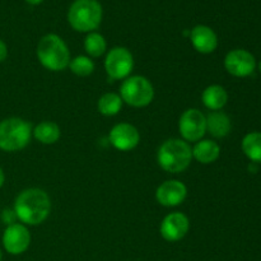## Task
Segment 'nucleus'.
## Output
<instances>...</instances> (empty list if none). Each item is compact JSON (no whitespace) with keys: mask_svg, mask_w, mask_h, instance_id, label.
Masks as SVG:
<instances>
[{"mask_svg":"<svg viewBox=\"0 0 261 261\" xmlns=\"http://www.w3.org/2000/svg\"><path fill=\"white\" fill-rule=\"evenodd\" d=\"M32 135L38 140L40 143L46 145L55 144L59 139H60V127L56 122L54 121H42L38 125H36L33 129Z\"/></svg>","mask_w":261,"mask_h":261,"instance_id":"a211bd4d","label":"nucleus"},{"mask_svg":"<svg viewBox=\"0 0 261 261\" xmlns=\"http://www.w3.org/2000/svg\"><path fill=\"white\" fill-rule=\"evenodd\" d=\"M3 221H4V223H7L8 226L14 224L15 221H17L15 212L13 211V209H5V211L3 212Z\"/></svg>","mask_w":261,"mask_h":261,"instance_id":"5701e85b","label":"nucleus"},{"mask_svg":"<svg viewBox=\"0 0 261 261\" xmlns=\"http://www.w3.org/2000/svg\"><path fill=\"white\" fill-rule=\"evenodd\" d=\"M109 139L115 149L120 152H129L138 147L140 142V134L134 125L120 122L111 129Z\"/></svg>","mask_w":261,"mask_h":261,"instance_id":"9b49d317","label":"nucleus"},{"mask_svg":"<svg viewBox=\"0 0 261 261\" xmlns=\"http://www.w3.org/2000/svg\"><path fill=\"white\" fill-rule=\"evenodd\" d=\"M13 211L22 223L38 226L50 216L51 200L47 193L41 189H25L15 198Z\"/></svg>","mask_w":261,"mask_h":261,"instance_id":"f257e3e1","label":"nucleus"},{"mask_svg":"<svg viewBox=\"0 0 261 261\" xmlns=\"http://www.w3.org/2000/svg\"><path fill=\"white\" fill-rule=\"evenodd\" d=\"M190 229V221L180 212H173L166 216L161 223V236L168 242H177L188 234Z\"/></svg>","mask_w":261,"mask_h":261,"instance_id":"f8f14e48","label":"nucleus"},{"mask_svg":"<svg viewBox=\"0 0 261 261\" xmlns=\"http://www.w3.org/2000/svg\"><path fill=\"white\" fill-rule=\"evenodd\" d=\"M122 103L124 102H122L120 94L111 92V93H105L103 96H101L97 107H98L99 114H102L103 116H115L122 109Z\"/></svg>","mask_w":261,"mask_h":261,"instance_id":"aec40b11","label":"nucleus"},{"mask_svg":"<svg viewBox=\"0 0 261 261\" xmlns=\"http://www.w3.org/2000/svg\"><path fill=\"white\" fill-rule=\"evenodd\" d=\"M105 69H106L107 75L114 81L126 79L134 69L133 54L126 47H121V46L111 48L105 60Z\"/></svg>","mask_w":261,"mask_h":261,"instance_id":"0eeeda50","label":"nucleus"},{"mask_svg":"<svg viewBox=\"0 0 261 261\" xmlns=\"http://www.w3.org/2000/svg\"><path fill=\"white\" fill-rule=\"evenodd\" d=\"M84 50L92 58H99L107 50V42L98 32H89L84 40Z\"/></svg>","mask_w":261,"mask_h":261,"instance_id":"412c9836","label":"nucleus"},{"mask_svg":"<svg viewBox=\"0 0 261 261\" xmlns=\"http://www.w3.org/2000/svg\"><path fill=\"white\" fill-rule=\"evenodd\" d=\"M0 261H3V251H2V249H0Z\"/></svg>","mask_w":261,"mask_h":261,"instance_id":"bb28decb","label":"nucleus"},{"mask_svg":"<svg viewBox=\"0 0 261 261\" xmlns=\"http://www.w3.org/2000/svg\"><path fill=\"white\" fill-rule=\"evenodd\" d=\"M193 158L201 165H211L216 162L221 155V147L218 143L211 139H201L195 143L193 148Z\"/></svg>","mask_w":261,"mask_h":261,"instance_id":"2eb2a0df","label":"nucleus"},{"mask_svg":"<svg viewBox=\"0 0 261 261\" xmlns=\"http://www.w3.org/2000/svg\"><path fill=\"white\" fill-rule=\"evenodd\" d=\"M122 102L133 107H145L154 98V88L145 76H127L120 88Z\"/></svg>","mask_w":261,"mask_h":261,"instance_id":"423d86ee","label":"nucleus"},{"mask_svg":"<svg viewBox=\"0 0 261 261\" xmlns=\"http://www.w3.org/2000/svg\"><path fill=\"white\" fill-rule=\"evenodd\" d=\"M188 196V188L178 180H167L161 184L155 190V199L166 208L177 206L185 201Z\"/></svg>","mask_w":261,"mask_h":261,"instance_id":"ddd939ff","label":"nucleus"},{"mask_svg":"<svg viewBox=\"0 0 261 261\" xmlns=\"http://www.w3.org/2000/svg\"><path fill=\"white\" fill-rule=\"evenodd\" d=\"M193 161V150L188 142L182 139H168L160 147L157 162L163 171L180 173L188 170Z\"/></svg>","mask_w":261,"mask_h":261,"instance_id":"7ed1b4c3","label":"nucleus"},{"mask_svg":"<svg viewBox=\"0 0 261 261\" xmlns=\"http://www.w3.org/2000/svg\"><path fill=\"white\" fill-rule=\"evenodd\" d=\"M69 69L71 70V73L78 76H88L94 71V63L88 56L81 55L71 59Z\"/></svg>","mask_w":261,"mask_h":261,"instance_id":"4be33fe9","label":"nucleus"},{"mask_svg":"<svg viewBox=\"0 0 261 261\" xmlns=\"http://www.w3.org/2000/svg\"><path fill=\"white\" fill-rule=\"evenodd\" d=\"M206 132L217 139L227 137L231 132V120L224 112L212 111L206 116Z\"/></svg>","mask_w":261,"mask_h":261,"instance_id":"dca6fc26","label":"nucleus"},{"mask_svg":"<svg viewBox=\"0 0 261 261\" xmlns=\"http://www.w3.org/2000/svg\"><path fill=\"white\" fill-rule=\"evenodd\" d=\"M8 56V46L7 43L4 42L3 40H0V63H3V61L7 59Z\"/></svg>","mask_w":261,"mask_h":261,"instance_id":"b1692460","label":"nucleus"},{"mask_svg":"<svg viewBox=\"0 0 261 261\" xmlns=\"http://www.w3.org/2000/svg\"><path fill=\"white\" fill-rule=\"evenodd\" d=\"M4 181H5V175H4V171L2 170V167H0V189L3 188V185H4Z\"/></svg>","mask_w":261,"mask_h":261,"instance_id":"393cba45","label":"nucleus"},{"mask_svg":"<svg viewBox=\"0 0 261 261\" xmlns=\"http://www.w3.org/2000/svg\"><path fill=\"white\" fill-rule=\"evenodd\" d=\"M201 101H203L204 106L211 111H219L227 105L228 93L222 86L213 84L204 89L203 94H201Z\"/></svg>","mask_w":261,"mask_h":261,"instance_id":"f3484780","label":"nucleus"},{"mask_svg":"<svg viewBox=\"0 0 261 261\" xmlns=\"http://www.w3.org/2000/svg\"><path fill=\"white\" fill-rule=\"evenodd\" d=\"M224 68L231 75L237 78H245L254 73L256 68V60L254 55L244 48H236L229 51L224 58Z\"/></svg>","mask_w":261,"mask_h":261,"instance_id":"1a4fd4ad","label":"nucleus"},{"mask_svg":"<svg viewBox=\"0 0 261 261\" xmlns=\"http://www.w3.org/2000/svg\"><path fill=\"white\" fill-rule=\"evenodd\" d=\"M178 132L185 142H199L206 133V116L198 109L186 110L178 120Z\"/></svg>","mask_w":261,"mask_h":261,"instance_id":"6e6552de","label":"nucleus"},{"mask_svg":"<svg viewBox=\"0 0 261 261\" xmlns=\"http://www.w3.org/2000/svg\"><path fill=\"white\" fill-rule=\"evenodd\" d=\"M32 125L20 117H8L0 121V149L18 152L30 144Z\"/></svg>","mask_w":261,"mask_h":261,"instance_id":"39448f33","label":"nucleus"},{"mask_svg":"<svg viewBox=\"0 0 261 261\" xmlns=\"http://www.w3.org/2000/svg\"><path fill=\"white\" fill-rule=\"evenodd\" d=\"M103 9L98 0H75L68 12V22L76 32H93L99 27Z\"/></svg>","mask_w":261,"mask_h":261,"instance_id":"20e7f679","label":"nucleus"},{"mask_svg":"<svg viewBox=\"0 0 261 261\" xmlns=\"http://www.w3.org/2000/svg\"><path fill=\"white\" fill-rule=\"evenodd\" d=\"M259 69H260V71H261V61H260V64H259Z\"/></svg>","mask_w":261,"mask_h":261,"instance_id":"cd10ccee","label":"nucleus"},{"mask_svg":"<svg viewBox=\"0 0 261 261\" xmlns=\"http://www.w3.org/2000/svg\"><path fill=\"white\" fill-rule=\"evenodd\" d=\"M24 2L28 3V4H31V5H38V4H41L43 0H24Z\"/></svg>","mask_w":261,"mask_h":261,"instance_id":"a878e982","label":"nucleus"},{"mask_svg":"<svg viewBox=\"0 0 261 261\" xmlns=\"http://www.w3.org/2000/svg\"><path fill=\"white\" fill-rule=\"evenodd\" d=\"M37 58L41 65L51 71H63L70 64V51L60 36L45 35L37 45Z\"/></svg>","mask_w":261,"mask_h":261,"instance_id":"f03ea898","label":"nucleus"},{"mask_svg":"<svg viewBox=\"0 0 261 261\" xmlns=\"http://www.w3.org/2000/svg\"><path fill=\"white\" fill-rule=\"evenodd\" d=\"M242 150L251 162L261 163V133H249L242 139Z\"/></svg>","mask_w":261,"mask_h":261,"instance_id":"6ab92c4d","label":"nucleus"},{"mask_svg":"<svg viewBox=\"0 0 261 261\" xmlns=\"http://www.w3.org/2000/svg\"><path fill=\"white\" fill-rule=\"evenodd\" d=\"M31 245V233L24 224L14 223L5 228L3 233V246L10 255H20Z\"/></svg>","mask_w":261,"mask_h":261,"instance_id":"9d476101","label":"nucleus"},{"mask_svg":"<svg viewBox=\"0 0 261 261\" xmlns=\"http://www.w3.org/2000/svg\"><path fill=\"white\" fill-rule=\"evenodd\" d=\"M190 41L194 48L204 55L214 53L218 46L217 33L211 27L204 24H198L190 30Z\"/></svg>","mask_w":261,"mask_h":261,"instance_id":"4468645a","label":"nucleus"}]
</instances>
